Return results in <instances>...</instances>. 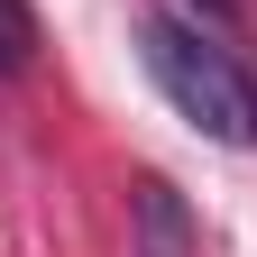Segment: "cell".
<instances>
[{"label": "cell", "mask_w": 257, "mask_h": 257, "mask_svg": "<svg viewBox=\"0 0 257 257\" xmlns=\"http://www.w3.org/2000/svg\"><path fill=\"white\" fill-rule=\"evenodd\" d=\"M138 220H147V257H184L193 230H184V202H175V184H138Z\"/></svg>", "instance_id": "2"}, {"label": "cell", "mask_w": 257, "mask_h": 257, "mask_svg": "<svg viewBox=\"0 0 257 257\" xmlns=\"http://www.w3.org/2000/svg\"><path fill=\"white\" fill-rule=\"evenodd\" d=\"M28 55H37V19H28V0H0V74H19Z\"/></svg>", "instance_id": "3"}, {"label": "cell", "mask_w": 257, "mask_h": 257, "mask_svg": "<svg viewBox=\"0 0 257 257\" xmlns=\"http://www.w3.org/2000/svg\"><path fill=\"white\" fill-rule=\"evenodd\" d=\"M184 10H202V19H230V10H239V0H184Z\"/></svg>", "instance_id": "4"}, {"label": "cell", "mask_w": 257, "mask_h": 257, "mask_svg": "<svg viewBox=\"0 0 257 257\" xmlns=\"http://www.w3.org/2000/svg\"><path fill=\"white\" fill-rule=\"evenodd\" d=\"M138 55H147L156 92H166L202 138H220V147H257V83L239 74L230 46H211L202 28H184V19H147V28H138Z\"/></svg>", "instance_id": "1"}]
</instances>
